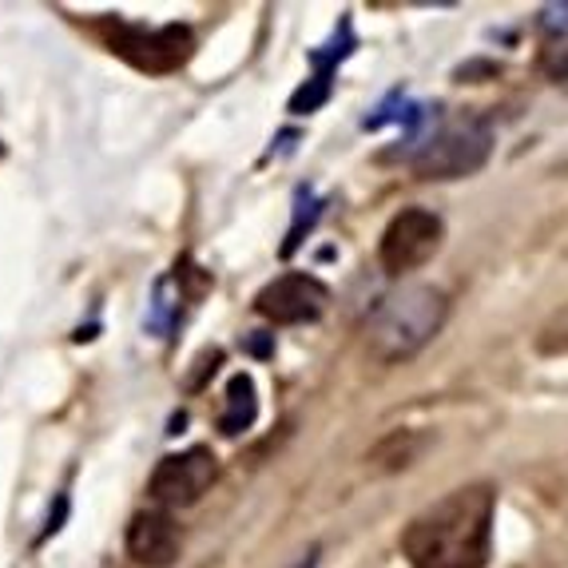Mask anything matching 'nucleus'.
<instances>
[{
	"mask_svg": "<svg viewBox=\"0 0 568 568\" xmlns=\"http://www.w3.org/2000/svg\"><path fill=\"white\" fill-rule=\"evenodd\" d=\"M497 489L485 481L462 485L422 509L402 532L409 568H485L493 549Z\"/></svg>",
	"mask_w": 568,
	"mask_h": 568,
	"instance_id": "nucleus-1",
	"label": "nucleus"
},
{
	"mask_svg": "<svg viewBox=\"0 0 568 568\" xmlns=\"http://www.w3.org/2000/svg\"><path fill=\"white\" fill-rule=\"evenodd\" d=\"M449 303L437 286H402L386 294L378 311L369 314V354L378 362H406L414 358L446 323Z\"/></svg>",
	"mask_w": 568,
	"mask_h": 568,
	"instance_id": "nucleus-2",
	"label": "nucleus"
},
{
	"mask_svg": "<svg viewBox=\"0 0 568 568\" xmlns=\"http://www.w3.org/2000/svg\"><path fill=\"white\" fill-rule=\"evenodd\" d=\"M493 152V132L481 120L446 123L437 135H429L414 155L417 180H465L485 168Z\"/></svg>",
	"mask_w": 568,
	"mask_h": 568,
	"instance_id": "nucleus-3",
	"label": "nucleus"
},
{
	"mask_svg": "<svg viewBox=\"0 0 568 568\" xmlns=\"http://www.w3.org/2000/svg\"><path fill=\"white\" fill-rule=\"evenodd\" d=\"M108 44H112L115 57H123L128 64H135L140 72H175V68L187 64L191 48V29L183 24H168V29H140V24H115L108 32Z\"/></svg>",
	"mask_w": 568,
	"mask_h": 568,
	"instance_id": "nucleus-4",
	"label": "nucleus"
},
{
	"mask_svg": "<svg viewBox=\"0 0 568 568\" xmlns=\"http://www.w3.org/2000/svg\"><path fill=\"white\" fill-rule=\"evenodd\" d=\"M442 246V219L426 207H406L402 215L389 219L382 235V266L389 275H406L426 266Z\"/></svg>",
	"mask_w": 568,
	"mask_h": 568,
	"instance_id": "nucleus-5",
	"label": "nucleus"
},
{
	"mask_svg": "<svg viewBox=\"0 0 568 568\" xmlns=\"http://www.w3.org/2000/svg\"><path fill=\"white\" fill-rule=\"evenodd\" d=\"M215 474H219L215 454L203 446H191L183 454H168L155 465L148 493H152V501L168 505V509H183V505H195L211 489Z\"/></svg>",
	"mask_w": 568,
	"mask_h": 568,
	"instance_id": "nucleus-6",
	"label": "nucleus"
},
{
	"mask_svg": "<svg viewBox=\"0 0 568 568\" xmlns=\"http://www.w3.org/2000/svg\"><path fill=\"white\" fill-rule=\"evenodd\" d=\"M331 291L314 275H283L255 294V311L275 326H303L323 318Z\"/></svg>",
	"mask_w": 568,
	"mask_h": 568,
	"instance_id": "nucleus-7",
	"label": "nucleus"
},
{
	"mask_svg": "<svg viewBox=\"0 0 568 568\" xmlns=\"http://www.w3.org/2000/svg\"><path fill=\"white\" fill-rule=\"evenodd\" d=\"M180 525L171 521L163 509L135 513L132 525H128V552H132L135 565L143 568H168L180 557Z\"/></svg>",
	"mask_w": 568,
	"mask_h": 568,
	"instance_id": "nucleus-8",
	"label": "nucleus"
},
{
	"mask_svg": "<svg viewBox=\"0 0 568 568\" xmlns=\"http://www.w3.org/2000/svg\"><path fill=\"white\" fill-rule=\"evenodd\" d=\"M255 417H258L255 382H251V374H235V378L227 382V406L219 414V429L227 437H239L243 429L255 426Z\"/></svg>",
	"mask_w": 568,
	"mask_h": 568,
	"instance_id": "nucleus-9",
	"label": "nucleus"
},
{
	"mask_svg": "<svg viewBox=\"0 0 568 568\" xmlns=\"http://www.w3.org/2000/svg\"><path fill=\"white\" fill-rule=\"evenodd\" d=\"M537 351L540 354H568V306H560L549 323L540 326Z\"/></svg>",
	"mask_w": 568,
	"mask_h": 568,
	"instance_id": "nucleus-10",
	"label": "nucleus"
},
{
	"mask_svg": "<svg viewBox=\"0 0 568 568\" xmlns=\"http://www.w3.org/2000/svg\"><path fill=\"white\" fill-rule=\"evenodd\" d=\"M540 68L552 84H568V40H549L545 44V57H540Z\"/></svg>",
	"mask_w": 568,
	"mask_h": 568,
	"instance_id": "nucleus-11",
	"label": "nucleus"
},
{
	"mask_svg": "<svg viewBox=\"0 0 568 568\" xmlns=\"http://www.w3.org/2000/svg\"><path fill=\"white\" fill-rule=\"evenodd\" d=\"M540 32L549 40H568V4H545L540 9Z\"/></svg>",
	"mask_w": 568,
	"mask_h": 568,
	"instance_id": "nucleus-12",
	"label": "nucleus"
},
{
	"mask_svg": "<svg viewBox=\"0 0 568 568\" xmlns=\"http://www.w3.org/2000/svg\"><path fill=\"white\" fill-rule=\"evenodd\" d=\"M314 565H318V549H311V552H306V557L298 560V565H294V568H314Z\"/></svg>",
	"mask_w": 568,
	"mask_h": 568,
	"instance_id": "nucleus-13",
	"label": "nucleus"
},
{
	"mask_svg": "<svg viewBox=\"0 0 568 568\" xmlns=\"http://www.w3.org/2000/svg\"><path fill=\"white\" fill-rule=\"evenodd\" d=\"M0 155H4V148H0Z\"/></svg>",
	"mask_w": 568,
	"mask_h": 568,
	"instance_id": "nucleus-14",
	"label": "nucleus"
}]
</instances>
